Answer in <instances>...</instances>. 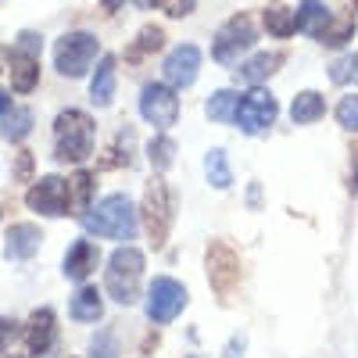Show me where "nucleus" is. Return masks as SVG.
<instances>
[{
	"mask_svg": "<svg viewBox=\"0 0 358 358\" xmlns=\"http://www.w3.org/2000/svg\"><path fill=\"white\" fill-rule=\"evenodd\" d=\"M83 229L94 233V236H108V241H133L136 229H140V215L126 194H111L101 204H90L86 212L79 215Z\"/></svg>",
	"mask_w": 358,
	"mask_h": 358,
	"instance_id": "1",
	"label": "nucleus"
},
{
	"mask_svg": "<svg viewBox=\"0 0 358 358\" xmlns=\"http://www.w3.org/2000/svg\"><path fill=\"white\" fill-rule=\"evenodd\" d=\"M94 155V118L86 111H62L54 122V162L65 165H83Z\"/></svg>",
	"mask_w": 358,
	"mask_h": 358,
	"instance_id": "2",
	"label": "nucleus"
},
{
	"mask_svg": "<svg viewBox=\"0 0 358 358\" xmlns=\"http://www.w3.org/2000/svg\"><path fill=\"white\" fill-rule=\"evenodd\" d=\"M140 283H143V255L136 248H118L108 258V276H104L111 301L133 305L140 297Z\"/></svg>",
	"mask_w": 358,
	"mask_h": 358,
	"instance_id": "3",
	"label": "nucleus"
},
{
	"mask_svg": "<svg viewBox=\"0 0 358 358\" xmlns=\"http://www.w3.org/2000/svg\"><path fill=\"white\" fill-rule=\"evenodd\" d=\"M101 43L94 33H65L62 40L54 43V69L57 76L65 79H83L90 72V65H94Z\"/></svg>",
	"mask_w": 358,
	"mask_h": 358,
	"instance_id": "4",
	"label": "nucleus"
},
{
	"mask_svg": "<svg viewBox=\"0 0 358 358\" xmlns=\"http://www.w3.org/2000/svg\"><path fill=\"white\" fill-rule=\"evenodd\" d=\"M204 273H208V283H212L215 297H222V301H229V297L236 294V287H241V258H236L233 248H226L222 241L208 244V255H204Z\"/></svg>",
	"mask_w": 358,
	"mask_h": 358,
	"instance_id": "5",
	"label": "nucleus"
},
{
	"mask_svg": "<svg viewBox=\"0 0 358 358\" xmlns=\"http://www.w3.org/2000/svg\"><path fill=\"white\" fill-rule=\"evenodd\" d=\"M143 226L151 233V244L165 248L169 229H172V194H169L162 176H155L143 190Z\"/></svg>",
	"mask_w": 358,
	"mask_h": 358,
	"instance_id": "6",
	"label": "nucleus"
},
{
	"mask_svg": "<svg viewBox=\"0 0 358 358\" xmlns=\"http://www.w3.org/2000/svg\"><path fill=\"white\" fill-rule=\"evenodd\" d=\"M258 40V29L251 22V15H233L219 33H215V43H212V57L219 65H233L236 57H244L251 50V43Z\"/></svg>",
	"mask_w": 358,
	"mask_h": 358,
	"instance_id": "7",
	"label": "nucleus"
},
{
	"mask_svg": "<svg viewBox=\"0 0 358 358\" xmlns=\"http://www.w3.org/2000/svg\"><path fill=\"white\" fill-rule=\"evenodd\" d=\"M143 308H147V319L151 322L165 326L187 308V287L179 280H172V276H158L151 287H147V305Z\"/></svg>",
	"mask_w": 358,
	"mask_h": 358,
	"instance_id": "8",
	"label": "nucleus"
},
{
	"mask_svg": "<svg viewBox=\"0 0 358 358\" xmlns=\"http://www.w3.org/2000/svg\"><path fill=\"white\" fill-rule=\"evenodd\" d=\"M276 115H280L276 97L268 94V90L255 86L251 94H244V97H241V104H236V118H233V122L241 126L248 136H258V133H265L268 126L276 122Z\"/></svg>",
	"mask_w": 358,
	"mask_h": 358,
	"instance_id": "9",
	"label": "nucleus"
},
{
	"mask_svg": "<svg viewBox=\"0 0 358 358\" xmlns=\"http://www.w3.org/2000/svg\"><path fill=\"white\" fill-rule=\"evenodd\" d=\"M140 115L155 129H172L179 118V101L172 94V86L169 83H147L140 90Z\"/></svg>",
	"mask_w": 358,
	"mask_h": 358,
	"instance_id": "10",
	"label": "nucleus"
},
{
	"mask_svg": "<svg viewBox=\"0 0 358 358\" xmlns=\"http://www.w3.org/2000/svg\"><path fill=\"white\" fill-rule=\"evenodd\" d=\"M25 204L33 208V212H40V215H50V219L69 215V208H72L69 179H62V176H43L36 187H29Z\"/></svg>",
	"mask_w": 358,
	"mask_h": 358,
	"instance_id": "11",
	"label": "nucleus"
},
{
	"mask_svg": "<svg viewBox=\"0 0 358 358\" xmlns=\"http://www.w3.org/2000/svg\"><path fill=\"white\" fill-rule=\"evenodd\" d=\"M197 72H201V50L194 43L176 47L165 57V79H169L172 90H190L197 83Z\"/></svg>",
	"mask_w": 358,
	"mask_h": 358,
	"instance_id": "12",
	"label": "nucleus"
},
{
	"mask_svg": "<svg viewBox=\"0 0 358 358\" xmlns=\"http://www.w3.org/2000/svg\"><path fill=\"white\" fill-rule=\"evenodd\" d=\"M54 337H57V322H54V312L50 308H36L29 315V326H25V348L29 355H47L54 348Z\"/></svg>",
	"mask_w": 358,
	"mask_h": 358,
	"instance_id": "13",
	"label": "nucleus"
},
{
	"mask_svg": "<svg viewBox=\"0 0 358 358\" xmlns=\"http://www.w3.org/2000/svg\"><path fill=\"white\" fill-rule=\"evenodd\" d=\"M40 244H43L40 226H33V222H18V226H11V233H8L4 258H8V262H29V258L40 251Z\"/></svg>",
	"mask_w": 358,
	"mask_h": 358,
	"instance_id": "14",
	"label": "nucleus"
},
{
	"mask_svg": "<svg viewBox=\"0 0 358 358\" xmlns=\"http://www.w3.org/2000/svg\"><path fill=\"white\" fill-rule=\"evenodd\" d=\"M97 248L90 244V241H76L72 248H69V255H65V276L69 280H76V283H83L90 273L97 268Z\"/></svg>",
	"mask_w": 358,
	"mask_h": 358,
	"instance_id": "15",
	"label": "nucleus"
},
{
	"mask_svg": "<svg viewBox=\"0 0 358 358\" xmlns=\"http://www.w3.org/2000/svg\"><path fill=\"white\" fill-rule=\"evenodd\" d=\"M36 83H40V65H36V54L15 50V54H11V86H15V94H33Z\"/></svg>",
	"mask_w": 358,
	"mask_h": 358,
	"instance_id": "16",
	"label": "nucleus"
},
{
	"mask_svg": "<svg viewBox=\"0 0 358 358\" xmlns=\"http://www.w3.org/2000/svg\"><path fill=\"white\" fill-rule=\"evenodd\" d=\"M90 97H94L97 108H108L115 101V57L111 54L101 57V65L94 72V83H90Z\"/></svg>",
	"mask_w": 358,
	"mask_h": 358,
	"instance_id": "17",
	"label": "nucleus"
},
{
	"mask_svg": "<svg viewBox=\"0 0 358 358\" xmlns=\"http://www.w3.org/2000/svg\"><path fill=\"white\" fill-rule=\"evenodd\" d=\"M280 65H283V54H255V57H248V62L236 69V79H244L251 86H262Z\"/></svg>",
	"mask_w": 358,
	"mask_h": 358,
	"instance_id": "18",
	"label": "nucleus"
},
{
	"mask_svg": "<svg viewBox=\"0 0 358 358\" xmlns=\"http://www.w3.org/2000/svg\"><path fill=\"white\" fill-rule=\"evenodd\" d=\"M69 312H72V319H76V322H97V319L104 315L101 290H97V287H83V290L72 297Z\"/></svg>",
	"mask_w": 358,
	"mask_h": 358,
	"instance_id": "19",
	"label": "nucleus"
},
{
	"mask_svg": "<svg viewBox=\"0 0 358 358\" xmlns=\"http://www.w3.org/2000/svg\"><path fill=\"white\" fill-rule=\"evenodd\" d=\"M322 115H326V101H322V94H315V90H305V94H297L294 104H290V118H294L297 126L319 122Z\"/></svg>",
	"mask_w": 358,
	"mask_h": 358,
	"instance_id": "20",
	"label": "nucleus"
},
{
	"mask_svg": "<svg viewBox=\"0 0 358 358\" xmlns=\"http://www.w3.org/2000/svg\"><path fill=\"white\" fill-rule=\"evenodd\" d=\"M297 15V29L301 33H308V36H322V29H326V22H330V11H326V4L322 0H305L301 8L294 11Z\"/></svg>",
	"mask_w": 358,
	"mask_h": 358,
	"instance_id": "21",
	"label": "nucleus"
},
{
	"mask_svg": "<svg viewBox=\"0 0 358 358\" xmlns=\"http://www.w3.org/2000/svg\"><path fill=\"white\" fill-rule=\"evenodd\" d=\"M265 29H268V36H276V40H287L297 33V15L283 4H268L265 8Z\"/></svg>",
	"mask_w": 358,
	"mask_h": 358,
	"instance_id": "22",
	"label": "nucleus"
},
{
	"mask_svg": "<svg viewBox=\"0 0 358 358\" xmlns=\"http://www.w3.org/2000/svg\"><path fill=\"white\" fill-rule=\"evenodd\" d=\"M204 176H208V183H212L215 190H226L233 183V169H229V158L222 147H215V151H208L204 158Z\"/></svg>",
	"mask_w": 358,
	"mask_h": 358,
	"instance_id": "23",
	"label": "nucleus"
},
{
	"mask_svg": "<svg viewBox=\"0 0 358 358\" xmlns=\"http://www.w3.org/2000/svg\"><path fill=\"white\" fill-rule=\"evenodd\" d=\"M29 129H33V111L29 108H15L4 115V122H0V136H4L8 143H18L29 136Z\"/></svg>",
	"mask_w": 358,
	"mask_h": 358,
	"instance_id": "24",
	"label": "nucleus"
},
{
	"mask_svg": "<svg viewBox=\"0 0 358 358\" xmlns=\"http://www.w3.org/2000/svg\"><path fill=\"white\" fill-rule=\"evenodd\" d=\"M351 33H355V18L351 15H330V22H326L322 36H319V43L344 47V43H351Z\"/></svg>",
	"mask_w": 358,
	"mask_h": 358,
	"instance_id": "25",
	"label": "nucleus"
},
{
	"mask_svg": "<svg viewBox=\"0 0 358 358\" xmlns=\"http://www.w3.org/2000/svg\"><path fill=\"white\" fill-rule=\"evenodd\" d=\"M236 104H241V97H236L233 90H219V94L208 97L204 111H208V118H215V122H233V118H236Z\"/></svg>",
	"mask_w": 358,
	"mask_h": 358,
	"instance_id": "26",
	"label": "nucleus"
},
{
	"mask_svg": "<svg viewBox=\"0 0 358 358\" xmlns=\"http://www.w3.org/2000/svg\"><path fill=\"white\" fill-rule=\"evenodd\" d=\"M165 47V33L158 25H143L140 33H136V43H133V50H129V62H140V57H147V54H158Z\"/></svg>",
	"mask_w": 358,
	"mask_h": 358,
	"instance_id": "27",
	"label": "nucleus"
},
{
	"mask_svg": "<svg viewBox=\"0 0 358 358\" xmlns=\"http://www.w3.org/2000/svg\"><path fill=\"white\" fill-rule=\"evenodd\" d=\"M147 158H151V165H155V172H158V176H162V172H169V169H172V162H176V143H172V136L158 133L151 143H147Z\"/></svg>",
	"mask_w": 358,
	"mask_h": 358,
	"instance_id": "28",
	"label": "nucleus"
},
{
	"mask_svg": "<svg viewBox=\"0 0 358 358\" xmlns=\"http://www.w3.org/2000/svg\"><path fill=\"white\" fill-rule=\"evenodd\" d=\"M69 194H72V208L76 212H86L90 201H94V172L90 169H79L69 183Z\"/></svg>",
	"mask_w": 358,
	"mask_h": 358,
	"instance_id": "29",
	"label": "nucleus"
},
{
	"mask_svg": "<svg viewBox=\"0 0 358 358\" xmlns=\"http://www.w3.org/2000/svg\"><path fill=\"white\" fill-rule=\"evenodd\" d=\"M129 162H133V129H118L115 143L108 147V155H104V169L129 165Z\"/></svg>",
	"mask_w": 358,
	"mask_h": 358,
	"instance_id": "30",
	"label": "nucleus"
},
{
	"mask_svg": "<svg viewBox=\"0 0 358 358\" xmlns=\"http://www.w3.org/2000/svg\"><path fill=\"white\" fill-rule=\"evenodd\" d=\"M330 79L348 86V83H358V54H344L337 57V62L330 65Z\"/></svg>",
	"mask_w": 358,
	"mask_h": 358,
	"instance_id": "31",
	"label": "nucleus"
},
{
	"mask_svg": "<svg viewBox=\"0 0 358 358\" xmlns=\"http://www.w3.org/2000/svg\"><path fill=\"white\" fill-rule=\"evenodd\" d=\"M337 122H341L344 129L358 133V94L341 97V104H337Z\"/></svg>",
	"mask_w": 358,
	"mask_h": 358,
	"instance_id": "32",
	"label": "nucleus"
},
{
	"mask_svg": "<svg viewBox=\"0 0 358 358\" xmlns=\"http://www.w3.org/2000/svg\"><path fill=\"white\" fill-rule=\"evenodd\" d=\"M155 4H158L162 15H169V18H187V15L197 8V0H155Z\"/></svg>",
	"mask_w": 358,
	"mask_h": 358,
	"instance_id": "33",
	"label": "nucleus"
},
{
	"mask_svg": "<svg viewBox=\"0 0 358 358\" xmlns=\"http://www.w3.org/2000/svg\"><path fill=\"white\" fill-rule=\"evenodd\" d=\"M90 358H118L115 337H111V334H97L94 344H90Z\"/></svg>",
	"mask_w": 358,
	"mask_h": 358,
	"instance_id": "34",
	"label": "nucleus"
},
{
	"mask_svg": "<svg viewBox=\"0 0 358 358\" xmlns=\"http://www.w3.org/2000/svg\"><path fill=\"white\" fill-rule=\"evenodd\" d=\"M40 33H22L18 36V43H15V50H25V54H40Z\"/></svg>",
	"mask_w": 358,
	"mask_h": 358,
	"instance_id": "35",
	"label": "nucleus"
},
{
	"mask_svg": "<svg viewBox=\"0 0 358 358\" xmlns=\"http://www.w3.org/2000/svg\"><path fill=\"white\" fill-rule=\"evenodd\" d=\"M11 341H15V322L11 319H0V351H4Z\"/></svg>",
	"mask_w": 358,
	"mask_h": 358,
	"instance_id": "36",
	"label": "nucleus"
},
{
	"mask_svg": "<svg viewBox=\"0 0 358 358\" xmlns=\"http://www.w3.org/2000/svg\"><path fill=\"white\" fill-rule=\"evenodd\" d=\"M29 172H33V155L22 151V155H18V179H25Z\"/></svg>",
	"mask_w": 358,
	"mask_h": 358,
	"instance_id": "37",
	"label": "nucleus"
},
{
	"mask_svg": "<svg viewBox=\"0 0 358 358\" xmlns=\"http://www.w3.org/2000/svg\"><path fill=\"white\" fill-rule=\"evenodd\" d=\"M241 348H244V337H233V344L226 348V358H241Z\"/></svg>",
	"mask_w": 358,
	"mask_h": 358,
	"instance_id": "38",
	"label": "nucleus"
},
{
	"mask_svg": "<svg viewBox=\"0 0 358 358\" xmlns=\"http://www.w3.org/2000/svg\"><path fill=\"white\" fill-rule=\"evenodd\" d=\"M101 4H104V11H108V15H115L118 8H122V4H126V0H101Z\"/></svg>",
	"mask_w": 358,
	"mask_h": 358,
	"instance_id": "39",
	"label": "nucleus"
},
{
	"mask_svg": "<svg viewBox=\"0 0 358 358\" xmlns=\"http://www.w3.org/2000/svg\"><path fill=\"white\" fill-rule=\"evenodd\" d=\"M8 111H11V101H8L4 94H0V115H8Z\"/></svg>",
	"mask_w": 358,
	"mask_h": 358,
	"instance_id": "40",
	"label": "nucleus"
},
{
	"mask_svg": "<svg viewBox=\"0 0 358 358\" xmlns=\"http://www.w3.org/2000/svg\"><path fill=\"white\" fill-rule=\"evenodd\" d=\"M351 190L358 194V162H355V172H351Z\"/></svg>",
	"mask_w": 358,
	"mask_h": 358,
	"instance_id": "41",
	"label": "nucleus"
},
{
	"mask_svg": "<svg viewBox=\"0 0 358 358\" xmlns=\"http://www.w3.org/2000/svg\"><path fill=\"white\" fill-rule=\"evenodd\" d=\"M136 4H140V8H155V0H136Z\"/></svg>",
	"mask_w": 358,
	"mask_h": 358,
	"instance_id": "42",
	"label": "nucleus"
},
{
	"mask_svg": "<svg viewBox=\"0 0 358 358\" xmlns=\"http://www.w3.org/2000/svg\"><path fill=\"white\" fill-rule=\"evenodd\" d=\"M355 8H358V0H355Z\"/></svg>",
	"mask_w": 358,
	"mask_h": 358,
	"instance_id": "43",
	"label": "nucleus"
}]
</instances>
